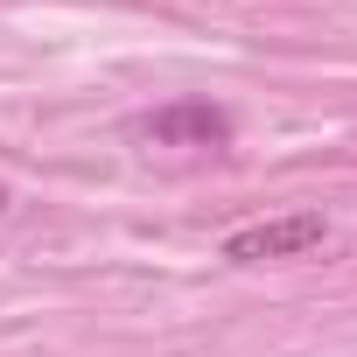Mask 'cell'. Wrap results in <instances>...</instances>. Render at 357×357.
<instances>
[{"label": "cell", "instance_id": "obj_1", "mask_svg": "<svg viewBox=\"0 0 357 357\" xmlns=\"http://www.w3.org/2000/svg\"><path fill=\"white\" fill-rule=\"evenodd\" d=\"M329 238L322 211H294V218H266V225H245L225 238V259L231 266H266V259H301Z\"/></svg>", "mask_w": 357, "mask_h": 357}, {"label": "cell", "instance_id": "obj_2", "mask_svg": "<svg viewBox=\"0 0 357 357\" xmlns=\"http://www.w3.org/2000/svg\"><path fill=\"white\" fill-rule=\"evenodd\" d=\"M133 140H154V147H225L231 140V119L204 98H183V105H161L147 119H133Z\"/></svg>", "mask_w": 357, "mask_h": 357}, {"label": "cell", "instance_id": "obj_3", "mask_svg": "<svg viewBox=\"0 0 357 357\" xmlns=\"http://www.w3.org/2000/svg\"><path fill=\"white\" fill-rule=\"evenodd\" d=\"M0 204H8V183H0Z\"/></svg>", "mask_w": 357, "mask_h": 357}]
</instances>
